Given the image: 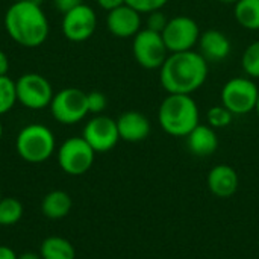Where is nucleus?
<instances>
[{"mask_svg": "<svg viewBox=\"0 0 259 259\" xmlns=\"http://www.w3.org/2000/svg\"><path fill=\"white\" fill-rule=\"evenodd\" d=\"M209 74V64L197 50L168 53L159 68V82L167 94L191 96L200 90Z\"/></svg>", "mask_w": 259, "mask_h": 259, "instance_id": "f257e3e1", "label": "nucleus"}, {"mask_svg": "<svg viewBox=\"0 0 259 259\" xmlns=\"http://www.w3.org/2000/svg\"><path fill=\"white\" fill-rule=\"evenodd\" d=\"M5 29L17 44L35 49L49 36V20L42 8L29 0L14 2L5 14Z\"/></svg>", "mask_w": 259, "mask_h": 259, "instance_id": "f03ea898", "label": "nucleus"}, {"mask_svg": "<svg viewBox=\"0 0 259 259\" xmlns=\"http://www.w3.org/2000/svg\"><path fill=\"white\" fill-rule=\"evenodd\" d=\"M158 123L167 135L187 138L200 123L199 105L188 94H167L158 108Z\"/></svg>", "mask_w": 259, "mask_h": 259, "instance_id": "7ed1b4c3", "label": "nucleus"}, {"mask_svg": "<svg viewBox=\"0 0 259 259\" xmlns=\"http://www.w3.org/2000/svg\"><path fill=\"white\" fill-rule=\"evenodd\" d=\"M56 147L53 132L44 124H27L24 126L15 140V149L18 156L30 164H41L47 161Z\"/></svg>", "mask_w": 259, "mask_h": 259, "instance_id": "20e7f679", "label": "nucleus"}, {"mask_svg": "<svg viewBox=\"0 0 259 259\" xmlns=\"http://www.w3.org/2000/svg\"><path fill=\"white\" fill-rule=\"evenodd\" d=\"M258 97V85L255 83V79L249 76H235L229 79L220 93L222 105L234 115H246L253 112Z\"/></svg>", "mask_w": 259, "mask_h": 259, "instance_id": "39448f33", "label": "nucleus"}, {"mask_svg": "<svg viewBox=\"0 0 259 259\" xmlns=\"http://www.w3.org/2000/svg\"><path fill=\"white\" fill-rule=\"evenodd\" d=\"M132 53L137 64L146 70H159L168 56L162 35L146 27L132 38Z\"/></svg>", "mask_w": 259, "mask_h": 259, "instance_id": "423d86ee", "label": "nucleus"}, {"mask_svg": "<svg viewBox=\"0 0 259 259\" xmlns=\"http://www.w3.org/2000/svg\"><path fill=\"white\" fill-rule=\"evenodd\" d=\"M200 27L197 21L188 15H176L168 18L165 29L162 30V39L168 53L194 50L200 38Z\"/></svg>", "mask_w": 259, "mask_h": 259, "instance_id": "0eeeda50", "label": "nucleus"}, {"mask_svg": "<svg viewBox=\"0 0 259 259\" xmlns=\"http://www.w3.org/2000/svg\"><path fill=\"white\" fill-rule=\"evenodd\" d=\"M50 112L61 124H76L90 112L87 105V93L79 88H64L56 93L50 102Z\"/></svg>", "mask_w": 259, "mask_h": 259, "instance_id": "6e6552de", "label": "nucleus"}, {"mask_svg": "<svg viewBox=\"0 0 259 259\" xmlns=\"http://www.w3.org/2000/svg\"><path fill=\"white\" fill-rule=\"evenodd\" d=\"M96 152L83 140V137H71L65 140L58 152L59 167L70 176L87 173L94 164Z\"/></svg>", "mask_w": 259, "mask_h": 259, "instance_id": "1a4fd4ad", "label": "nucleus"}, {"mask_svg": "<svg viewBox=\"0 0 259 259\" xmlns=\"http://www.w3.org/2000/svg\"><path fill=\"white\" fill-rule=\"evenodd\" d=\"M17 102L27 109H44L53 99L50 82L38 73H26L15 82Z\"/></svg>", "mask_w": 259, "mask_h": 259, "instance_id": "9d476101", "label": "nucleus"}, {"mask_svg": "<svg viewBox=\"0 0 259 259\" xmlns=\"http://www.w3.org/2000/svg\"><path fill=\"white\" fill-rule=\"evenodd\" d=\"M83 140L93 147L96 153L112 150L120 141L117 120L108 115H94L83 127Z\"/></svg>", "mask_w": 259, "mask_h": 259, "instance_id": "9b49d317", "label": "nucleus"}, {"mask_svg": "<svg viewBox=\"0 0 259 259\" xmlns=\"http://www.w3.org/2000/svg\"><path fill=\"white\" fill-rule=\"evenodd\" d=\"M97 29V15L94 9L85 3H80L74 9L64 14L62 33L68 41L83 42L90 39Z\"/></svg>", "mask_w": 259, "mask_h": 259, "instance_id": "f8f14e48", "label": "nucleus"}, {"mask_svg": "<svg viewBox=\"0 0 259 259\" xmlns=\"http://www.w3.org/2000/svg\"><path fill=\"white\" fill-rule=\"evenodd\" d=\"M141 14L126 3L108 12L106 27L117 38H134L141 30Z\"/></svg>", "mask_w": 259, "mask_h": 259, "instance_id": "ddd939ff", "label": "nucleus"}, {"mask_svg": "<svg viewBox=\"0 0 259 259\" xmlns=\"http://www.w3.org/2000/svg\"><path fill=\"white\" fill-rule=\"evenodd\" d=\"M197 46V52L206 59L208 64L223 62L232 52V42L229 36L219 29H208L202 32Z\"/></svg>", "mask_w": 259, "mask_h": 259, "instance_id": "4468645a", "label": "nucleus"}, {"mask_svg": "<svg viewBox=\"0 0 259 259\" xmlns=\"http://www.w3.org/2000/svg\"><path fill=\"white\" fill-rule=\"evenodd\" d=\"M206 185L211 194L220 199L232 197L240 187V178L234 167L228 164H219L212 167L206 176Z\"/></svg>", "mask_w": 259, "mask_h": 259, "instance_id": "2eb2a0df", "label": "nucleus"}, {"mask_svg": "<svg viewBox=\"0 0 259 259\" xmlns=\"http://www.w3.org/2000/svg\"><path fill=\"white\" fill-rule=\"evenodd\" d=\"M117 127H118L120 140L127 143H141L152 132L150 120L143 112L138 111L123 112L117 118Z\"/></svg>", "mask_w": 259, "mask_h": 259, "instance_id": "dca6fc26", "label": "nucleus"}, {"mask_svg": "<svg viewBox=\"0 0 259 259\" xmlns=\"http://www.w3.org/2000/svg\"><path fill=\"white\" fill-rule=\"evenodd\" d=\"M187 146L188 150L199 158L211 156L219 149V137L215 129L209 124H197L188 135H187Z\"/></svg>", "mask_w": 259, "mask_h": 259, "instance_id": "f3484780", "label": "nucleus"}, {"mask_svg": "<svg viewBox=\"0 0 259 259\" xmlns=\"http://www.w3.org/2000/svg\"><path fill=\"white\" fill-rule=\"evenodd\" d=\"M73 206L71 197L61 190L50 191L41 202V212L52 219V220H59L64 219L70 214Z\"/></svg>", "mask_w": 259, "mask_h": 259, "instance_id": "a211bd4d", "label": "nucleus"}, {"mask_svg": "<svg viewBox=\"0 0 259 259\" xmlns=\"http://www.w3.org/2000/svg\"><path fill=\"white\" fill-rule=\"evenodd\" d=\"M39 255L42 259H74L76 250L68 240L53 235L41 243Z\"/></svg>", "mask_w": 259, "mask_h": 259, "instance_id": "6ab92c4d", "label": "nucleus"}, {"mask_svg": "<svg viewBox=\"0 0 259 259\" xmlns=\"http://www.w3.org/2000/svg\"><path fill=\"white\" fill-rule=\"evenodd\" d=\"M234 17L243 29L259 30V0H238L234 5Z\"/></svg>", "mask_w": 259, "mask_h": 259, "instance_id": "aec40b11", "label": "nucleus"}, {"mask_svg": "<svg viewBox=\"0 0 259 259\" xmlns=\"http://www.w3.org/2000/svg\"><path fill=\"white\" fill-rule=\"evenodd\" d=\"M23 205L15 197H2L0 200V226H14L23 217Z\"/></svg>", "mask_w": 259, "mask_h": 259, "instance_id": "412c9836", "label": "nucleus"}, {"mask_svg": "<svg viewBox=\"0 0 259 259\" xmlns=\"http://www.w3.org/2000/svg\"><path fill=\"white\" fill-rule=\"evenodd\" d=\"M241 68L246 76L259 79V39L250 42L241 55Z\"/></svg>", "mask_w": 259, "mask_h": 259, "instance_id": "4be33fe9", "label": "nucleus"}, {"mask_svg": "<svg viewBox=\"0 0 259 259\" xmlns=\"http://www.w3.org/2000/svg\"><path fill=\"white\" fill-rule=\"evenodd\" d=\"M17 103L15 82L6 74L0 76V115L9 112Z\"/></svg>", "mask_w": 259, "mask_h": 259, "instance_id": "5701e85b", "label": "nucleus"}, {"mask_svg": "<svg viewBox=\"0 0 259 259\" xmlns=\"http://www.w3.org/2000/svg\"><path fill=\"white\" fill-rule=\"evenodd\" d=\"M234 117L235 115L228 108H225L223 105H215V106L209 108L206 112V121L212 129L228 127L232 123Z\"/></svg>", "mask_w": 259, "mask_h": 259, "instance_id": "b1692460", "label": "nucleus"}, {"mask_svg": "<svg viewBox=\"0 0 259 259\" xmlns=\"http://www.w3.org/2000/svg\"><path fill=\"white\" fill-rule=\"evenodd\" d=\"M170 0H124L126 5L137 9L140 14H150L153 11L162 9Z\"/></svg>", "mask_w": 259, "mask_h": 259, "instance_id": "393cba45", "label": "nucleus"}, {"mask_svg": "<svg viewBox=\"0 0 259 259\" xmlns=\"http://www.w3.org/2000/svg\"><path fill=\"white\" fill-rule=\"evenodd\" d=\"M87 105H88L90 114L100 115L108 106V99L100 91H91V93H87Z\"/></svg>", "mask_w": 259, "mask_h": 259, "instance_id": "a878e982", "label": "nucleus"}, {"mask_svg": "<svg viewBox=\"0 0 259 259\" xmlns=\"http://www.w3.org/2000/svg\"><path fill=\"white\" fill-rule=\"evenodd\" d=\"M167 23H168V17L162 12V9L153 11V12L147 14L146 29H150V30H153V32L162 33V30L165 29Z\"/></svg>", "mask_w": 259, "mask_h": 259, "instance_id": "bb28decb", "label": "nucleus"}, {"mask_svg": "<svg viewBox=\"0 0 259 259\" xmlns=\"http://www.w3.org/2000/svg\"><path fill=\"white\" fill-rule=\"evenodd\" d=\"M80 3H82V0H53V5H55L56 11H59L62 15L67 14L68 11L74 9Z\"/></svg>", "mask_w": 259, "mask_h": 259, "instance_id": "cd10ccee", "label": "nucleus"}, {"mask_svg": "<svg viewBox=\"0 0 259 259\" xmlns=\"http://www.w3.org/2000/svg\"><path fill=\"white\" fill-rule=\"evenodd\" d=\"M97 5L102 9H105L106 12H109V11L118 8V6L124 5V0H97Z\"/></svg>", "mask_w": 259, "mask_h": 259, "instance_id": "c85d7f7f", "label": "nucleus"}, {"mask_svg": "<svg viewBox=\"0 0 259 259\" xmlns=\"http://www.w3.org/2000/svg\"><path fill=\"white\" fill-rule=\"evenodd\" d=\"M9 71V59L3 50H0V76H6Z\"/></svg>", "mask_w": 259, "mask_h": 259, "instance_id": "c756f323", "label": "nucleus"}, {"mask_svg": "<svg viewBox=\"0 0 259 259\" xmlns=\"http://www.w3.org/2000/svg\"><path fill=\"white\" fill-rule=\"evenodd\" d=\"M0 259H17V255L11 247L0 246Z\"/></svg>", "mask_w": 259, "mask_h": 259, "instance_id": "7c9ffc66", "label": "nucleus"}, {"mask_svg": "<svg viewBox=\"0 0 259 259\" xmlns=\"http://www.w3.org/2000/svg\"><path fill=\"white\" fill-rule=\"evenodd\" d=\"M17 259H42L41 255H36V253H32V252H26L20 256H17Z\"/></svg>", "mask_w": 259, "mask_h": 259, "instance_id": "2f4dec72", "label": "nucleus"}, {"mask_svg": "<svg viewBox=\"0 0 259 259\" xmlns=\"http://www.w3.org/2000/svg\"><path fill=\"white\" fill-rule=\"evenodd\" d=\"M217 2H220V3H223V5H235L238 0H217Z\"/></svg>", "mask_w": 259, "mask_h": 259, "instance_id": "473e14b6", "label": "nucleus"}, {"mask_svg": "<svg viewBox=\"0 0 259 259\" xmlns=\"http://www.w3.org/2000/svg\"><path fill=\"white\" fill-rule=\"evenodd\" d=\"M29 2H32V3H36V5H39V6H41L44 0H29Z\"/></svg>", "mask_w": 259, "mask_h": 259, "instance_id": "72a5a7b5", "label": "nucleus"}, {"mask_svg": "<svg viewBox=\"0 0 259 259\" xmlns=\"http://www.w3.org/2000/svg\"><path fill=\"white\" fill-rule=\"evenodd\" d=\"M255 112L258 114V117H259V97H258V103H256V108H255Z\"/></svg>", "mask_w": 259, "mask_h": 259, "instance_id": "f704fd0d", "label": "nucleus"}, {"mask_svg": "<svg viewBox=\"0 0 259 259\" xmlns=\"http://www.w3.org/2000/svg\"><path fill=\"white\" fill-rule=\"evenodd\" d=\"M2 137H3V126H2V123H0V140H2Z\"/></svg>", "mask_w": 259, "mask_h": 259, "instance_id": "c9c22d12", "label": "nucleus"}, {"mask_svg": "<svg viewBox=\"0 0 259 259\" xmlns=\"http://www.w3.org/2000/svg\"><path fill=\"white\" fill-rule=\"evenodd\" d=\"M14 2H20V0H12V3H14Z\"/></svg>", "mask_w": 259, "mask_h": 259, "instance_id": "e433bc0d", "label": "nucleus"}, {"mask_svg": "<svg viewBox=\"0 0 259 259\" xmlns=\"http://www.w3.org/2000/svg\"><path fill=\"white\" fill-rule=\"evenodd\" d=\"M0 200H2V191H0Z\"/></svg>", "mask_w": 259, "mask_h": 259, "instance_id": "4c0bfd02", "label": "nucleus"}]
</instances>
